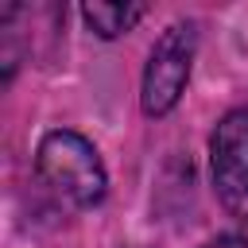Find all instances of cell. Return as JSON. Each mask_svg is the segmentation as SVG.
<instances>
[{"mask_svg":"<svg viewBox=\"0 0 248 248\" xmlns=\"http://www.w3.org/2000/svg\"><path fill=\"white\" fill-rule=\"evenodd\" d=\"M209 174L229 217L248 225V108H232L209 136Z\"/></svg>","mask_w":248,"mask_h":248,"instance_id":"obj_3","label":"cell"},{"mask_svg":"<svg viewBox=\"0 0 248 248\" xmlns=\"http://www.w3.org/2000/svg\"><path fill=\"white\" fill-rule=\"evenodd\" d=\"M143 4H81V19L101 35V39H116L124 31H132L143 19Z\"/></svg>","mask_w":248,"mask_h":248,"instance_id":"obj_4","label":"cell"},{"mask_svg":"<svg viewBox=\"0 0 248 248\" xmlns=\"http://www.w3.org/2000/svg\"><path fill=\"white\" fill-rule=\"evenodd\" d=\"M202 248H248V236H217V240H209V244H202Z\"/></svg>","mask_w":248,"mask_h":248,"instance_id":"obj_5","label":"cell"},{"mask_svg":"<svg viewBox=\"0 0 248 248\" xmlns=\"http://www.w3.org/2000/svg\"><path fill=\"white\" fill-rule=\"evenodd\" d=\"M35 167H39V178L78 209L97 205L108 190L97 147L85 136L70 132V128H58V132L43 136V143L35 151Z\"/></svg>","mask_w":248,"mask_h":248,"instance_id":"obj_1","label":"cell"},{"mask_svg":"<svg viewBox=\"0 0 248 248\" xmlns=\"http://www.w3.org/2000/svg\"><path fill=\"white\" fill-rule=\"evenodd\" d=\"M194 50H198V31L190 19H178L159 35V43L147 54L143 85H140V101H143L147 116H167L178 105V97L190 81Z\"/></svg>","mask_w":248,"mask_h":248,"instance_id":"obj_2","label":"cell"}]
</instances>
